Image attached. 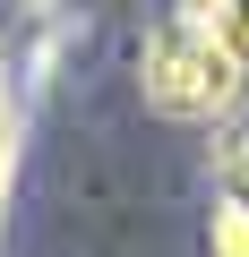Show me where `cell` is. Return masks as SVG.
<instances>
[{
  "label": "cell",
  "instance_id": "obj_1",
  "mask_svg": "<svg viewBox=\"0 0 249 257\" xmlns=\"http://www.w3.org/2000/svg\"><path fill=\"white\" fill-rule=\"evenodd\" d=\"M138 86L163 120H223L249 86V60L223 43V26H189V18H163L138 52Z\"/></svg>",
  "mask_w": 249,
  "mask_h": 257
},
{
  "label": "cell",
  "instance_id": "obj_2",
  "mask_svg": "<svg viewBox=\"0 0 249 257\" xmlns=\"http://www.w3.org/2000/svg\"><path fill=\"white\" fill-rule=\"evenodd\" d=\"M206 248L215 257H249V197H215V223H206Z\"/></svg>",
  "mask_w": 249,
  "mask_h": 257
},
{
  "label": "cell",
  "instance_id": "obj_3",
  "mask_svg": "<svg viewBox=\"0 0 249 257\" xmlns=\"http://www.w3.org/2000/svg\"><path fill=\"white\" fill-rule=\"evenodd\" d=\"M223 189H232V197H249V120L232 128V146H223Z\"/></svg>",
  "mask_w": 249,
  "mask_h": 257
},
{
  "label": "cell",
  "instance_id": "obj_4",
  "mask_svg": "<svg viewBox=\"0 0 249 257\" xmlns=\"http://www.w3.org/2000/svg\"><path fill=\"white\" fill-rule=\"evenodd\" d=\"M223 9L232 0H172V18H189V26H223Z\"/></svg>",
  "mask_w": 249,
  "mask_h": 257
},
{
  "label": "cell",
  "instance_id": "obj_5",
  "mask_svg": "<svg viewBox=\"0 0 249 257\" xmlns=\"http://www.w3.org/2000/svg\"><path fill=\"white\" fill-rule=\"evenodd\" d=\"M223 43L249 60V0H232V9H223Z\"/></svg>",
  "mask_w": 249,
  "mask_h": 257
}]
</instances>
